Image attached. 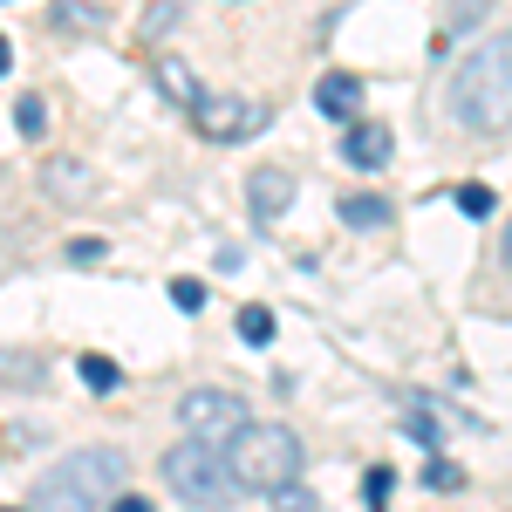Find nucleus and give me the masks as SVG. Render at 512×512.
I'll list each match as a JSON object with an SVG mask.
<instances>
[{
  "label": "nucleus",
  "mask_w": 512,
  "mask_h": 512,
  "mask_svg": "<svg viewBox=\"0 0 512 512\" xmlns=\"http://www.w3.org/2000/svg\"><path fill=\"white\" fill-rule=\"evenodd\" d=\"M390 492H396V472H390V465H369V472H362V506H369V512L390 506Z\"/></svg>",
  "instance_id": "obj_14"
},
{
  "label": "nucleus",
  "mask_w": 512,
  "mask_h": 512,
  "mask_svg": "<svg viewBox=\"0 0 512 512\" xmlns=\"http://www.w3.org/2000/svg\"><path fill=\"white\" fill-rule=\"evenodd\" d=\"M178 424L205 444H233V431L246 424V396L239 390H219V383H205V390H185L178 403Z\"/></svg>",
  "instance_id": "obj_6"
},
{
  "label": "nucleus",
  "mask_w": 512,
  "mask_h": 512,
  "mask_svg": "<svg viewBox=\"0 0 512 512\" xmlns=\"http://www.w3.org/2000/svg\"><path fill=\"white\" fill-rule=\"evenodd\" d=\"M117 485H123V451L82 444V451H69V458L55 465V472H41L28 512H103L110 499H117Z\"/></svg>",
  "instance_id": "obj_2"
},
{
  "label": "nucleus",
  "mask_w": 512,
  "mask_h": 512,
  "mask_svg": "<svg viewBox=\"0 0 512 512\" xmlns=\"http://www.w3.org/2000/svg\"><path fill=\"white\" fill-rule=\"evenodd\" d=\"M424 485H431V492H458V485H465V472H458L444 451H431V465H424Z\"/></svg>",
  "instance_id": "obj_17"
},
{
  "label": "nucleus",
  "mask_w": 512,
  "mask_h": 512,
  "mask_svg": "<svg viewBox=\"0 0 512 512\" xmlns=\"http://www.w3.org/2000/svg\"><path fill=\"white\" fill-rule=\"evenodd\" d=\"M410 437H424V444L437 451V444H444V424H431V417H410Z\"/></svg>",
  "instance_id": "obj_23"
},
{
  "label": "nucleus",
  "mask_w": 512,
  "mask_h": 512,
  "mask_svg": "<svg viewBox=\"0 0 512 512\" xmlns=\"http://www.w3.org/2000/svg\"><path fill=\"white\" fill-rule=\"evenodd\" d=\"M226 458H233V478L246 492H274L287 478H301V437L287 424H239Z\"/></svg>",
  "instance_id": "obj_4"
},
{
  "label": "nucleus",
  "mask_w": 512,
  "mask_h": 512,
  "mask_svg": "<svg viewBox=\"0 0 512 512\" xmlns=\"http://www.w3.org/2000/svg\"><path fill=\"white\" fill-rule=\"evenodd\" d=\"M315 110L328 123H355V117H362V82L342 76V69H328V76L315 82Z\"/></svg>",
  "instance_id": "obj_9"
},
{
  "label": "nucleus",
  "mask_w": 512,
  "mask_h": 512,
  "mask_svg": "<svg viewBox=\"0 0 512 512\" xmlns=\"http://www.w3.org/2000/svg\"><path fill=\"white\" fill-rule=\"evenodd\" d=\"M267 499H274V512H321V499L308 492V485H301V478H287V485H274Z\"/></svg>",
  "instance_id": "obj_16"
},
{
  "label": "nucleus",
  "mask_w": 512,
  "mask_h": 512,
  "mask_svg": "<svg viewBox=\"0 0 512 512\" xmlns=\"http://www.w3.org/2000/svg\"><path fill=\"white\" fill-rule=\"evenodd\" d=\"M396 151V137L383 130V123H362L355 117L349 130H342V164H355V171H383Z\"/></svg>",
  "instance_id": "obj_7"
},
{
  "label": "nucleus",
  "mask_w": 512,
  "mask_h": 512,
  "mask_svg": "<svg viewBox=\"0 0 512 512\" xmlns=\"http://www.w3.org/2000/svg\"><path fill=\"white\" fill-rule=\"evenodd\" d=\"M0 512H14V506H0Z\"/></svg>",
  "instance_id": "obj_27"
},
{
  "label": "nucleus",
  "mask_w": 512,
  "mask_h": 512,
  "mask_svg": "<svg viewBox=\"0 0 512 512\" xmlns=\"http://www.w3.org/2000/svg\"><path fill=\"white\" fill-rule=\"evenodd\" d=\"M110 512H151V499H137V492H117V499H110Z\"/></svg>",
  "instance_id": "obj_24"
},
{
  "label": "nucleus",
  "mask_w": 512,
  "mask_h": 512,
  "mask_svg": "<svg viewBox=\"0 0 512 512\" xmlns=\"http://www.w3.org/2000/svg\"><path fill=\"white\" fill-rule=\"evenodd\" d=\"M76 376H82V390H96V396H110L123 383V369L110 355H76Z\"/></svg>",
  "instance_id": "obj_13"
},
{
  "label": "nucleus",
  "mask_w": 512,
  "mask_h": 512,
  "mask_svg": "<svg viewBox=\"0 0 512 512\" xmlns=\"http://www.w3.org/2000/svg\"><path fill=\"white\" fill-rule=\"evenodd\" d=\"M158 89L171 96V103H178V110H185V103L198 96V76L185 69V62H178V55H164V62H158Z\"/></svg>",
  "instance_id": "obj_12"
},
{
  "label": "nucleus",
  "mask_w": 512,
  "mask_h": 512,
  "mask_svg": "<svg viewBox=\"0 0 512 512\" xmlns=\"http://www.w3.org/2000/svg\"><path fill=\"white\" fill-rule=\"evenodd\" d=\"M458 212H465V219H485V212H492V192H485V185H458Z\"/></svg>",
  "instance_id": "obj_20"
},
{
  "label": "nucleus",
  "mask_w": 512,
  "mask_h": 512,
  "mask_svg": "<svg viewBox=\"0 0 512 512\" xmlns=\"http://www.w3.org/2000/svg\"><path fill=\"white\" fill-rule=\"evenodd\" d=\"M7 69H14V48H7V41H0V76H7Z\"/></svg>",
  "instance_id": "obj_26"
},
{
  "label": "nucleus",
  "mask_w": 512,
  "mask_h": 512,
  "mask_svg": "<svg viewBox=\"0 0 512 512\" xmlns=\"http://www.w3.org/2000/svg\"><path fill=\"white\" fill-rule=\"evenodd\" d=\"M451 117L478 130V137H499L512 130V35H485L458 62L451 76Z\"/></svg>",
  "instance_id": "obj_1"
},
{
  "label": "nucleus",
  "mask_w": 512,
  "mask_h": 512,
  "mask_svg": "<svg viewBox=\"0 0 512 512\" xmlns=\"http://www.w3.org/2000/svg\"><path fill=\"white\" fill-rule=\"evenodd\" d=\"M499 267L512 274V226H506V246H499Z\"/></svg>",
  "instance_id": "obj_25"
},
{
  "label": "nucleus",
  "mask_w": 512,
  "mask_h": 512,
  "mask_svg": "<svg viewBox=\"0 0 512 512\" xmlns=\"http://www.w3.org/2000/svg\"><path fill=\"white\" fill-rule=\"evenodd\" d=\"M103 253H110V246H103V239H69V260H76V267H96V260H103Z\"/></svg>",
  "instance_id": "obj_22"
},
{
  "label": "nucleus",
  "mask_w": 512,
  "mask_h": 512,
  "mask_svg": "<svg viewBox=\"0 0 512 512\" xmlns=\"http://www.w3.org/2000/svg\"><path fill=\"white\" fill-rule=\"evenodd\" d=\"M185 117L205 144H246V137H260L267 130V103H253V96H226V89H198L192 103H185Z\"/></svg>",
  "instance_id": "obj_5"
},
{
  "label": "nucleus",
  "mask_w": 512,
  "mask_h": 512,
  "mask_svg": "<svg viewBox=\"0 0 512 512\" xmlns=\"http://www.w3.org/2000/svg\"><path fill=\"white\" fill-rule=\"evenodd\" d=\"M239 342H246V349H267V342H274V315H267V308H239Z\"/></svg>",
  "instance_id": "obj_15"
},
{
  "label": "nucleus",
  "mask_w": 512,
  "mask_h": 512,
  "mask_svg": "<svg viewBox=\"0 0 512 512\" xmlns=\"http://www.w3.org/2000/svg\"><path fill=\"white\" fill-rule=\"evenodd\" d=\"M246 198H253V219H260V226H274L280 212L294 205V171H274V164H260V171L246 178Z\"/></svg>",
  "instance_id": "obj_8"
},
{
  "label": "nucleus",
  "mask_w": 512,
  "mask_h": 512,
  "mask_svg": "<svg viewBox=\"0 0 512 512\" xmlns=\"http://www.w3.org/2000/svg\"><path fill=\"white\" fill-rule=\"evenodd\" d=\"M335 212H342V226H355V233H369V226H383V219H390V205H383L376 192H349Z\"/></svg>",
  "instance_id": "obj_11"
},
{
  "label": "nucleus",
  "mask_w": 512,
  "mask_h": 512,
  "mask_svg": "<svg viewBox=\"0 0 512 512\" xmlns=\"http://www.w3.org/2000/svg\"><path fill=\"white\" fill-rule=\"evenodd\" d=\"M55 28H103L96 7H55Z\"/></svg>",
  "instance_id": "obj_21"
},
{
  "label": "nucleus",
  "mask_w": 512,
  "mask_h": 512,
  "mask_svg": "<svg viewBox=\"0 0 512 512\" xmlns=\"http://www.w3.org/2000/svg\"><path fill=\"white\" fill-rule=\"evenodd\" d=\"M41 185H48V192L55 198H96V171H89V164H69V158H55L48 164V171H41Z\"/></svg>",
  "instance_id": "obj_10"
},
{
  "label": "nucleus",
  "mask_w": 512,
  "mask_h": 512,
  "mask_svg": "<svg viewBox=\"0 0 512 512\" xmlns=\"http://www.w3.org/2000/svg\"><path fill=\"white\" fill-rule=\"evenodd\" d=\"M171 301H178V308H185V315H198V308H205V280L178 274V280H171Z\"/></svg>",
  "instance_id": "obj_19"
},
{
  "label": "nucleus",
  "mask_w": 512,
  "mask_h": 512,
  "mask_svg": "<svg viewBox=\"0 0 512 512\" xmlns=\"http://www.w3.org/2000/svg\"><path fill=\"white\" fill-rule=\"evenodd\" d=\"M14 123H21V137H41V130H48V103H41V96H21V103H14Z\"/></svg>",
  "instance_id": "obj_18"
},
{
  "label": "nucleus",
  "mask_w": 512,
  "mask_h": 512,
  "mask_svg": "<svg viewBox=\"0 0 512 512\" xmlns=\"http://www.w3.org/2000/svg\"><path fill=\"white\" fill-rule=\"evenodd\" d=\"M164 485L198 512H226L246 499V485L233 478V458H226V444H205V437H185V444H171L164 451Z\"/></svg>",
  "instance_id": "obj_3"
}]
</instances>
